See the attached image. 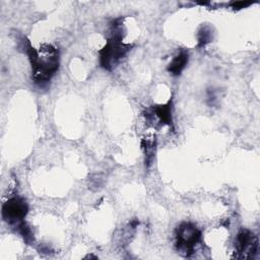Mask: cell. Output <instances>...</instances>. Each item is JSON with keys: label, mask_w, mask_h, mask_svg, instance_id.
I'll list each match as a JSON object with an SVG mask.
<instances>
[{"label": "cell", "mask_w": 260, "mask_h": 260, "mask_svg": "<svg viewBox=\"0 0 260 260\" xmlns=\"http://www.w3.org/2000/svg\"><path fill=\"white\" fill-rule=\"evenodd\" d=\"M31 67L34 82L40 86L46 85L59 68V52L52 45H42L36 49L28 42L23 45Z\"/></svg>", "instance_id": "1"}, {"label": "cell", "mask_w": 260, "mask_h": 260, "mask_svg": "<svg viewBox=\"0 0 260 260\" xmlns=\"http://www.w3.org/2000/svg\"><path fill=\"white\" fill-rule=\"evenodd\" d=\"M112 25L113 34L108 39L105 47L99 52L102 67L109 71L113 70L132 48V45L123 42L121 23L115 21Z\"/></svg>", "instance_id": "2"}, {"label": "cell", "mask_w": 260, "mask_h": 260, "mask_svg": "<svg viewBox=\"0 0 260 260\" xmlns=\"http://www.w3.org/2000/svg\"><path fill=\"white\" fill-rule=\"evenodd\" d=\"M201 240L200 230L192 222H182L175 233V245L177 250L184 256L194 253L196 245Z\"/></svg>", "instance_id": "3"}, {"label": "cell", "mask_w": 260, "mask_h": 260, "mask_svg": "<svg viewBox=\"0 0 260 260\" xmlns=\"http://www.w3.org/2000/svg\"><path fill=\"white\" fill-rule=\"evenodd\" d=\"M259 250V241L257 236L249 231L242 230L235 239V257L238 259L254 258Z\"/></svg>", "instance_id": "4"}, {"label": "cell", "mask_w": 260, "mask_h": 260, "mask_svg": "<svg viewBox=\"0 0 260 260\" xmlns=\"http://www.w3.org/2000/svg\"><path fill=\"white\" fill-rule=\"evenodd\" d=\"M28 211V205L26 201L19 196H13L9 198L2 206V216L5 221L10 224L18 225L23 221Z\"/></svg>", "instance_id": "5"}, {"label": "cell", "mask_w": 260, "mask_h": 260, "mask_svg": "<svg viewBox=\"0 0 260 260\" xmlns=\"http://www.w3.org/2000/svg\"><path fill=\"white\" fill-rule=\"evenodd\" d=\"M145 118L149 122L159 123L160 125H173V117H172V101H169L165 105L153 106L144 114Z\"/></svg>", "instance_id": "6"}, {"label": "cell", "mask_w": 260, "mask_h": 260, "mask_svg": "<svg viewBox=\"0 0 260 260\" xmlns=\"http://www.w3.org/2000/svg\"><path fill=\"white\" fill-rule=\"evenodd\" d=\"M189 60V55L186 51H180L171 61V63L168 66V71L172 75H180L183 69L186 67Z\"/></svg>", "instance_id": "7"}, {"label": "cell", "mask_w": 260, "mask_h": 260, "mask_svg": "<svg viewBox=\"0 0 260 260\" xmlns=\"http://www.w3.org/2000/svg\"><path fill=\"white\" fill-rule=\"evenodd\" d=\"M155 145H156V142H155L154 135L144 137L141 141V146L145 155V164L147 166H150L152 162V159L155 153Z\"/></svg>", "instance_id": "8"}, {"label": "cell", "mask_w": 260, "mask_h": 260, "mask_svg": "<svg viewBox=\"0 0 260 260\" xmlns=\"http://www.w3.org/2000/svg\"><path fill=\"white\" fill-rule=\"evenodd\" d=\"M212 40V30L209 26H203L198 32V45L205 46Z\"/></svg>", "instance_id": "9"}, {"label": "cell", "mask_w": 260, "mask_h": 260, "mask_svg": "<svg viewBox=\"0 0 260 260\" xmlns=\"http://www.w3.org/2000/svg\"><path fill=\"white\" fill-rule=\"evenodd\" d=\"M250 4H251V2H249V1H236V2H233L231 5L235 9H241V8L249 6Z\"/></svg>", "instance_id": "10"}]
</instances>
